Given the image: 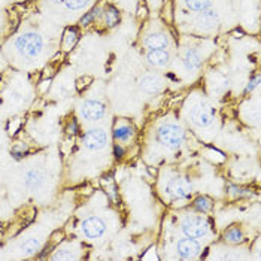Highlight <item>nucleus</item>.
Here are the masks:
<instances>
[{"label":"nucleus","instance_id":"4468645a","mask_svg":"<svg viewBox=\"0 0 261 261\" xmlns=\"http://www.w3.org/2000/svg\"><path fill=\"white\" fill-rule=\"evenodd\" d=\"M141 88L148 94L160 93L163 88V81L160 76H155V75H145L141 80Z\"/></svg>","mask_w":261,"mask_h":261},{"label":"nucleus","instance_id":"6ab92c4d","mask_svg":"<svg viewBox=\"0 0 261 261\" xmlns=\"http://www.w3.org/2000/svg\"><path fill=\"white\" fill-rule=\"evenodd\" d=\"M214 0H184L185 6L190 9V11H194V12H200L203 9H207L211 8Z\"/></svg>","mask_w":261,"mask_h":261},{"label":"nucleus","instance_id":"393cba45","mask_svg":"<svg viewBox=\"0 0 261 261\" xmlns=\"http://www.w3.org/2000/svg\"><path fill=\"white\" fill-rule=\"evenodd\" d=\"M72 258H73V255L67 254V249L59 251L56 255H53V260H72Z\"/></svg>","mask_w":261,"mask_h":261},{"label":"nucleus","instance_id":"f3484780","mask_svg":"<svg viewBox=\"0 0 261 261\" xmlns=\"http://www.w3.org/2000/svg\"><path fill=\"white\" fill-rule=\"evenodd\" d=\"M101 15H103L105 22H106L108 27H115V25L120 22V12H118V9H117L115 6H112V5H108V6L105 8V11L101 12Z\"/></svg>","mask_w":261,"mask_h":261},{"label":"nucleus","instance_id":"dca6fc26","mask_svg":"<svg viewBox=\"0 0 261 261\" xmlns=\"http://www.w3.org/2000/svg\"><path fill=\"white\" fill-rule=\"evenodd\" d=\"M45 181V178H43V173L38 170V169H32V170H29L27 172V175H25V187L29 188V190H39L40 187H42V184Z\"/></svg>","mask_w":261,"mask_h":261},{"label":"nucleus","instance_id":"9d476101","mask_svg":"<svg viewBox=\"0 0 261 261\" xmlns=\"http://www.w3.org/2000/svg\"><path fill=\"white\" fill-rule=\"evenodd\" d=\"M220 22V15L215 9L212 8H207V9H203L199 12V17H197V24L200 25V29L203 30H212L217 27V24Z\"/></svg>","mask_w":261,"mask_h":261},{"label":"nucleus","instance_id":"f8f14e48","mask_svg":"<svg viewBox=\"0 0 261 261\" xmlns=\"http://www.w3.org/2000/svg\"><path fill=\"white\" fill-rule=\"evenodd\" d=\"M169 61H170V54L167 49H151L146 54V63L155 69L166 67L169 64Z\"/></svg>","mask_w":261,"mask_h":261},{"label":"nucleus","instance_id":"f03ea898","mask_svg":"<svg viewBox=\"0 0 261 261\" xmlns=\"http://www.w3.org/2000/svg\"><path fill=\"white\" fill-rule=\"evenodd\" d=\"M185 139V132L181 125L175 122H166L159 127L157 130V141L160 142L163 146H167L170 149L179 148Z\"/></svg>","mask_w":261,"mask_h":261},{"label":"nucleus","instance_id":"f257e3e1","mask_svg":"<svg viewBox=\"0 0 261 261\" xmlns=\"http://www.w3.org/2000/svg\"><path fill=\"white\" fill-rule=\"evenodd\" d=\"M15 48H17L21 57L33 60V59L39 57L42 49H43V39L39 33L27 32V33H22L17 38Z\"/></svg>","mask_w":261,"mask_h":261},{"label":"nucleus","instance_id":"5701e85b","mask_svg":"<svg viewBox=\"0 0 261 261\" xmlns=\"http://www.w3.org/2000/svg\"><path fill=\"white\" fill-rule=\"evenodd\" d=\"M243 239V234L238 227H231L227 233H225V241L231 242V243H239Z\"/></svg>","mask_w":261,"mask_h":261},{"label":"nucleus","instance_id":"ddd939ff","mask_svg":"<svg viewBox=\"0 0 261 261\" xmlns=\"http://www.w3.org/2000/svg\"><path fill=\"white\" fill-rule=\"evenodd\" d=\"M182 64H184L185 70H188V72L199 70L201 66V57L200 54H199V51L194 49V48L185 49V53L182 56Z\"/></svg>","mask_w":261,"mask_h":261},{"label":"nucleus","instance_id":"cd10ccee","mask_svg":"<svg viewBox=\"0 0 261 261\" xmlns=\"http://www.w3.org/2000/svg\"><path fill=\"white\" fill-rule=\"evenodd\" d=\"M76 128H78L76 121H72V122L69 124V127H67V133H69V135H75V133H76Z\"/></svg>","mask_w":261,"mask_h":261},{"label":"nucleus","instance_id":"a211bd4d","mask_svg":"<svg viewBox=\"0 0 261 261\" xmlns=\"http://www.w3.org/2000/svg\"><path fill=\"white\" fill-rule=\"evenodd\" d=\"M78 42V32L75 29H67L63 35V39H61V48L63 51H70Z\"/></svg>","mask_w":261,"mask_h":261},{"label":"nucleus","instance_id":"7ed1b4c3","mask_svg":"<svg viewBox=\"0 0 261 261\" xmlns=\"http://www.w3.org/2000/svg\"><path fill=\"white\" fill-rule=\"evenodd\" d=\"M209 222L203 217H187L181 222L182 233L191 239H200L209 233Z\"/></svg>","mask_w":261,"mask_h":261},{"label":"nucleus","instance_id":"39448f33","mask_svg":"<svg viewBox=\"0 0 261 261\" xmlns=\"http://www.w3.org/2000/svg\"><path fill=\"white\" fill-rule=\"evenodd\" d=\"M108 143V133L103 128H91L82 136V145L90 151H99Z\"/></svg>","mask_w":261,"mask_h":261},{"label":"nucleus","instance_id":"aec40b11","mask_svg":"<svg viewBox=\"0 0 261 261\" xmlns=\"http://www.w3.org/2000/svg\"><path fill=\"white\" fill-rule=\"evenodd\" d=\"M39 248H40L39 239H35V238L27 239V241L21 245V249H22V251H24V254H27V255H32V254L38 252V249H39Z\"/></svg>","mask_w":261,"mask_h":261},{"label":"nucleus","instance_id":"9b49d317","mask_svg":"<svg viewBox=\"0 0 261 261\" xmlns=\"http://www.w3.org/2000/svg\"><path fill=\"white\" fill-rule=\"evenodd\" d=\"M143 45L151 51V49H167L169 45H170V39L166 33L163 32H157V33H151L148 35L145 40H143Z\"/></svg>","mask_w":261,"mask_h":261},{"label":"nucleus","instance_id":"b1692460","mask_svg":"<svg viewBox=\"0 0 261 261\" xmlns=\"http://www.w3.org/2000/svg\"><path fill=\"white\" fill-rule=\"evenodd\" d=\"M63 3L66 5L67 9L80 11V9H84L90 3V0H63Z\"/></svg>","mask_w":261,"mask_h":261},{"label":"nucleus","instance_id":"0eeeda50","mask_svg":"<svg viewBox=\"0 0 261 261\" xmlns=\"http://www.w3.org/2000/svg\"><path fill=\"white\" fill-rule=\"evenodd\" d=\"M81 230L88 239H99L106 231V224L99 217H90L81 224Z\"/></svg>","mask_w":261,"mask_h":261},{"label":"nucleus","instance_id":"a878e982","mask_svg":"<svg viewBox=\"0 0 261 261\" xmlns=\"http://www.w3.org/2000/svg\"><path fill=\"white\" fill-rule=\"evenodd\" d=\"M25 145H17V146H14L12 148V154L18 159V157H21V155H24V152H25Z\"/></svg>","mask_w":261,"mask_h":261},{"label":"nucleus","instance_id":"bb28decb","mask_svg":"<svg viewBox=\"0 0 261 261\" xmlns=\"http://www.w3.org/2000/svg\"><path fill=\"white\" fill-rule=\"evenodd\" d=\"M258 82H260V76H255L252 81H249V84H248V87H246V93H249V91H252L254 88H257L258 87Z\"/></svg>","mask_w":261,"mask_h":261},{"label":"nucleus","instance_id":"20e7f679","mask_svg":"<svg viewBox=\"0 0 261 261\" xmlns=\"http://www.w3.org/2000/svg\"><path fill=\"white\" fill-rule=\"evenodd\" d=\"M193 187L191 184L184 179V178H173L167 182L166 185V193L173 199V200H185L191 196Z\"/></svg>","mask_w":261,"mask_h":261},{"label":"nucleus","instance_id":"2eb2a0df","mask_svg":"<svg viewBox=\"0 0 261 261\" xmlns=\"http://www.w3.org/2000/svg\"><path fill=\"white\" fill-rule=\"evenodd\" d=\"M133 136H135V128L130 124H125V122L117 125L115 130H114V139H115V142L118 145H122V143L128 142Z\"/></svg>","mask_w":261,"mask_h":261},{"label":"nucleus","instance_id":"6e6552de","mask_svg":"<svg viewBox=\"0 0 261 261\" xmlns=\"http://www.w3.org/2000/svg\"><path fill=\"white\" fill-rule=\"evenodd\" d=\"M200 245L196 239L185 238L178 242V254L184 260H194L200 254Z\"/></svg>","mask_w":261,"mask_h":261},{"label":"nucleus","instance_id":"1a4fd4ad","mask_svg":"<svg viewBox=\"0 0 261 261\" xmlns=\"http://www.w3.org/2000/svg\"><path fill=\"white\" fill-rule=\"evenodd\" d=\"M190 118L197 125V127H209L214 122V112L209 106H196L191 112H190Z\"/></svg>","mask_w":261,"mask_h":261},{"label":"nucleus","instance_id":"4be33fe9","mask_svg":"<svg viewBox=\"0 0 261 261\" xmlns=\"http://www.w3.org/2000/svg\"><path fill=\"white\" fill-rule=\"evenodd\" d=\"M101 15V9L100 8H94V9H91L90 12H87L82 18H81V25H90L93 21L96 20L97 17H100Z\"/></svg>","mask_w":261,"mask_h":261},{"label":"nucleus","instance_id":"423d86ee","mask_svg":"<svg viewBox=\"0 0 261 261\" xmlns=\"http://www.w3.org/2000/svg\"><path fill=\"white\" fill-rule=\"evenodd\" d=\"M81 117L87 121H100L106 114V106L100 100H85L81 105Z\"/></svg>","mask_w":261,"mask_h":261},{"label":"nucleus","instance_id":"412c9836","mask_svg":"<svg viewBox=\"0 0 261 261\" xmlns=\"http://www.w3.org/2000/svg\"><path fill=\"white\" fill-rule=\"evenodd\" d=\"M194 207H196V211H199L201 214H206L212 209V200L207 197H199L194 200Z\"/></svg>","mask_w":261,"mask_h":261}]
</instances>
